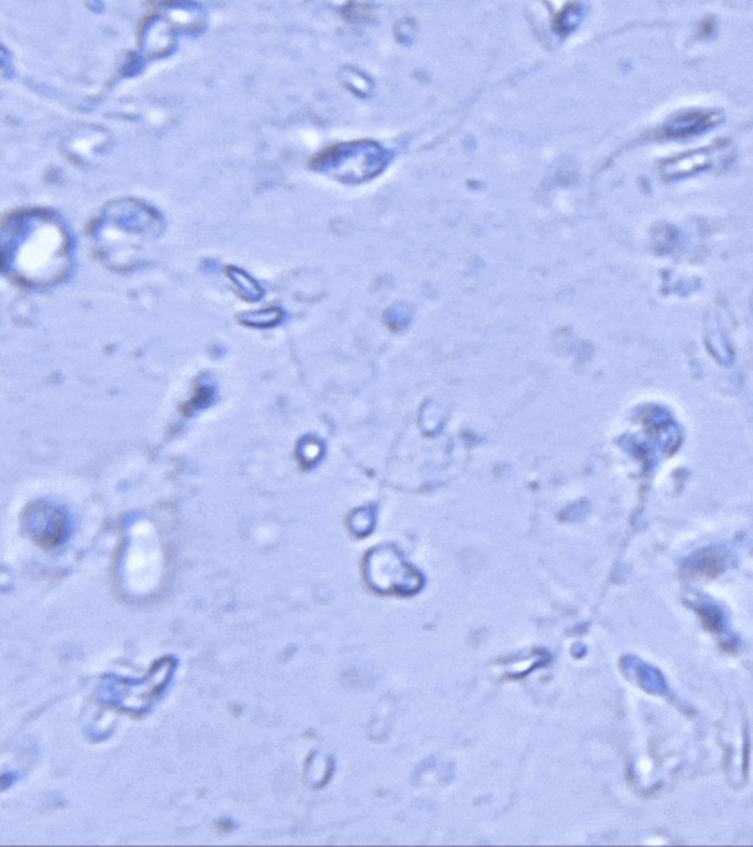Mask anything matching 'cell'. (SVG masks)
I'll use <instances>...</instances> for the list:
<instances>
[{
	"mask_svg": "<svg viewBox=\"0 0 753 847\" xmlns=\"http://www.w3.org/2000/svg\"><path fill=\"white\" fill-rule=\"evenodd\" d=\"M389 161L390 153L370 140L339 146L327 156L328 167L345 183H364L383 173Z\"/></svg>",
	"mask_w": 753,
	"mask_h": 847,
	"instance_id": "cell-1",
	"label": "cell"
},
{
	"mask_svg": "<svg viewBox=\"0 0 753 847\" xmlns=\"http://www.w3.org/2000/svg\"><path fill=\"white\" fill-rule=\"evenodd\" d=\"M367 567L370 570L368 580L371 586L380 592L408 595L420 589V575L412 571L393 550L381 549L380 552H374L370 555V564Z\"/></svg>",
	"mask_w": 753,
	"mask_h": 847,
	"instance_id": "cell-2",
	"label": "cell"
},
{
	"mask_svg": "<svg viewBox=\"0 0 753 847\" xmlns=\"http://www.w3.org/2000/svg\"><path fill=\"white\" fill-rule=\"evenodd\" d=\"M27 530L37 545L51 549L61 543L65 533V518L51 506H31L26 515Z\"/></svg>",
	"mask_w": 753,
	"mask_h": 847,
	"instance_id": "cell-3",
	"label": "cell"
},
{
	"mask_svg": "<svg viewBox=\"0 0 753 847\" xmlns=\"http://www.w3.org/2000/svg\"><path fill=\"white\" fill-rule=\"evenodd\" d=\"M726 152L723 146L714 145L708 149L696 150L686 155L677 156L665 162L662 173L665 177H681V175L698 173L714 164L717 153Z\"/></svg>",
	"mask_w": 753,
	"mask_h": 847,
	"instance_id": "cell-4",
	"label": "cell"
},
{
	"mask_svg": "<svg viewBox=\"0 0 753 847\" xmlns=\"http://www.w3.org/2000/svg\"><path fill=\"white\" fill-rule=\"evenodd\" d=\"M715 121L717 120L711 115L692 112V114H684L671 120L668 127H665V133L671 137L689 136L696 131H702L703 128L711 127L715 124Z\"/></svg>",
	"mask_w": 753,
	"mask_h": 847,
	"instance_id": "cell-5",
	"label": "cell"
}]
</instances>
